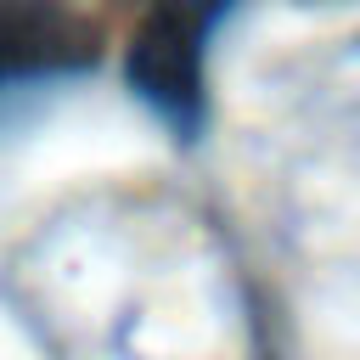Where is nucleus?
<instances>
[{
	"label": "nucleus",
	"instance_id": "f257e3e1",
	"mask_svg": "<svg viewBox=\"0 0 360 360\" xmlns=\"http://www.w3.org/2000/svg\"><path fill=\"white\" fill-rule=\"evenodd\" d=\"M231 0H152L124 45V79L180 141L202 129L208 112V34Z\"/></svg>",
	"mask_w": 360,
	"mask_h": 360
},
{
	"label": "nucleus",
	"instance_id": "f03ea898",
	"mask_svg": "<svg viewBox=\"0 0 360 360\" xmlns=\"http://www.w3.org/2000/svg\"><path fill=\"white\" fill-rule=\"evenodd\" d=\"M96 68V28L68 0H0V101Z\"/></svg>",
	"mask_w": 360,
	"mask_h": 360
}]
</instances>
